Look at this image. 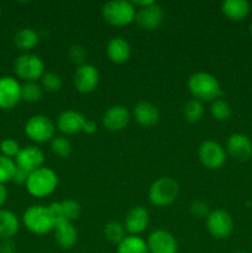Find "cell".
Instances as JSON below:
<instances>
[{
    "label": "cell",
    "mask_w": 252,
    "mask_h": 253,
    "mask_svg": "<svg viewBox=\"0 0 252 253\" xmlns=\"http://www.w3.org/2000/svg\"><path fill=\"white\" fill-rule=\"evenodd\" d=\"M188 88L197 100H216L222 94L220 84L214 76L205 72H197L188 79Z\"/></svg>",
    "instance_id": "cell-1"
},
{
    "label": "cell",
    "mask_w": 252,
    "mask_h": 253,
    "mask_svg": "<svg viewBox=\"0 0 252 253\" xmlns=\"http://www.w3.org/2000/svg\"><path fill=\"white\" fill-rule=\"evenodd\" d=\"M25 227L32 234L44 235L54 230L57 225V220L52 215L48 207L44 205H32L22 216Z\"/></svg>",
    "instance_id": "cell-2"
},
{
    "label": "cell",
    "mask_w": 252,
    "mask_h": 253,
    "mask_svg": "<svg viewBox=\"0 0 252 253\" xmlns=\"http://www.w3.org/2000/svg\"><path fill=\"white\" fill-rule=\"evenodd\" d=\"M25 185L32 197L43 198L54 192L58 185V177L51 168L42 167L30 173Z\"/></svg>",
    "instance_id": "cell-3"
},
{
    "label": "cell",
    "mask_w": 252,
    "mask_h": 253,
    "mask_svg": "<svg viewBox=\"0 0 252 253\" xmlns=\"http://www.w3.org/2000/svg\"><path fill=\"white\" fill-rule=\"evenodd\" d=\"M101 14L108 24L114 26H125L135 20L136 10L132 2L125 0H113L104 4Z\"/></svg>",
    "instance_id": "cell-4"
},
{
    "label": "cell",
    "mask_w": 252,
    "mask_h": 253,
    "mask_svg": "<svg viewBox=\"0 0 252 253\" xmlns=\"http://www.w3.org/2000/svg\"><path fill=\"white\" fill-rule=\"evenodd\" d=\"M178 193V183L169 177H162L151 185L148 198L155 207H167L177 199Z\"/></svg>",
    "instance_id": "cell-5"
},
{
    "label": "cell",
    "mask_w": 252,
    "mask_h": 253,
    "mask_svg": "<svg viewBox=\"0 0 252 253\" xmlns=\"http://www.w3.org/2000/svg\"><path fill=\"white\" fill-rule=\"evenodd\" d=\"M14 68L19 78L26 82H36L43 76L44 64L36 54L24 53L17 57Z\"/></svg>",
    "instance_id": "cell-6"
},
{
    "label": "cell",
    "mask_w": 252,
    "mask_h": 253,
    "mask_svg": "<svg viewBox=\"0 0 252 253\" xmlns=\"http://www.w3.org/2000/svg\"><path fill=\"white\" fill-rule=\"evenodd\" d=\"M54 127L51 119L44 115H35L27 120L25 125V133L30 140L37 143H43L54 137Z\"/></svg>",
    "instance_id": "cell-7"
},
{
    "label": "cell",
    "mask_w": 252,
    "mask_h": 253,
    "mask_svg": "<svg viewBox=\"0 0 252 253\" xmlns=\"http://www.w3.org/2000/svg\"><path fill=\"white\" fill-rule=\"evenodd\" d=\"M207 226L210 235L215 239H226L234 230V221L225 210H214L207 217Z\"/></svg>",
    "instance_id": "cell-8"
},
{
    "label": "cell",
    "mask_w": 252,
    "mask_h": 253,
    "mask_svg": "<svg viewBox=\"0 0 252 253\" xmlns=\"http://www.w3.org/2000/svg\"><path fill=\"white\" fill-rule=\"evenodd\" d=\"M198 155L202 165L209 169H217L226 161V152L224 147L215 141H204L200 145Z\"/></svg>",
    "instance_id": "cell-9"
},
{
    "label": "cell",
    "mask_w": 252,
    "mask_h": 253,
    "mask_svg": "<svg viewBox=\"0 0 252 253\" xmlns=\"http://www.w3.org/2000/svg\"><path fill=\"white\" fill-rule=\"evenodd\" d=\"M21 100V85L12 77H0V109L10 110Z\"/></svg>",
    "instance_id": "cell-10"
},
{
    "label": "cell",
    "mask_w": 252,
    "mask_h": 253,
    "mask_svg": "<svg viewBox=\"0 0 252 253\" xmlns=\"http://www.w3.org/2000/svg\"><path fill=\"white\" fill-rule=\"evenodd\" d=\"M73 83L79 93H91L99 83V72L93 64H81L73 77Z\"/></svg>",
    "instance_id": "cell-11"
},
{
    "label": "cell",
    "mask_w": 252,
    "mask_h": 253,
    "mask_svg": "<svg viewBox=\"0 0 252 253\" xmlns=\"http://www.w3.org/2000/svg\"><path fill=\"white\" fill-rule=\"evenodd\" d=\"M148 253H177L178 244L170 232L166 230H156L147 239Z\"/></svg>",
    "instance_id": "cell-12"
},
{
    "label": "cell",
    "mask_w": 252,
    "mask_h": 253,
    "mask_svg": "<svg viewBox=\"0 0 252 253\" xmlns=\"http://www.w3.org/2000/svg\"><path fill=\"white\" fill-rule=\"evenodd\" d=\"M226 151L232 160L237 162H245L249 161L252 156V142L246 135L234 133L227 140Z\"/></svg>",
    "instance_id": "cell-13"
},
{
    "label": "cell",
    "mask_w": 252,
    "mask_h": 253,
    "mask_svg": "<svg viewBox=\"0 0 252 253\" xmlns=\"http://www.w3.org/2000/svg\"><path fill=\"white\" fill-rule=\"evenodd\" d=\"M43 161V153L40 148L35 147V146H27V147L21 148L19 155L15 158V163H16L17 167L22 168V169L29 173H32L42 168Z\"/></svg>",
    "instance_id": "cell-14"
},
{
    "label": "cell",
    "mask_w": 252,
    "mask_h": 253,
    "mask_svg": "<svg viewBox=\"0 0 252 253\" xmlns=\"http://www.w3.org/2000/svg\"><path fill=\"white\" fill-rule=\"evenodd\" d=\"M136 22L141 29L146 31H153L161 26L163 21V10L158 4H152L151 6L138 9L135 16Z\"/></svg>",
    "instance_id": "cell-15"
},
{
    "label": "cell",
    "mask_w": 252,
    "mask_h": 253,
    "mask_svg": "<svg viewBox=\"0 0 252 253\" xmlns=\"http://www.w3.org/2000/svg\"><path fill=\"white\" fill-rule=\"evenodd\" d=\"M130 113L127 108L123 105H115L109 108L103 116V125L109 131H120L130 123Z\"/></svg>",
    "instance_id": "cell-16"
},
{
    "label": "cell",
    "mask_w": 252,
    "mask_h": 253,
    "mask_svg": "<svg viewBox=\"0 0 252 253\" xmlns=\"http://www.w3.org/2000/svg\"><path fill=\"white\" fill-rule=\"evenodd\" d=\"M85 118L83 114L74 110H67L59 115L57 121V127L61 132L74 135L83 131V126L85 124Z\"/></svg>",
    "instance_id": "cell-17"
},
{
    "label": "cell",
    "mask_w": 252,
    "mask_h": 253,
    "mask_svg": "<svg viewBox=\"0 0 252 253\" xmlns=\"http://www.w3.org/2000/svg\"><path fill=\"white\" fill-rule=\"evenodd\" d=\"M148 211L143 207H135L128 211L125 219V230L131 235H138L146 230L148 225Z\"/></svg>",
    "instance_id": "cell-18"
},
{
    "label": "cell",
    "mask_w": 252,
    "mask_h": 253,
    "mask_svg": "<svg viewBox=\"0 0 252 253\" xmlns=\"http://www.w3.org/2000/svg\"><path fill=\"white\" fill-rule=\"evenodd\" d=\"M54 240L61 249L69 250L78 241V232L72 222L61 221L54 227Z\"/></svg>",
    "instance_id": "cell-19"
},
{
    "label": "cell",
    "mask_w": 252,
    "mask_h": 253,
    "mask_svg": "<svg viewBox=\"0 0 252 253\" xmlns=\"http://www.w3.org/2000/svg\"><path fill=\"white\" fill-rule=\"evenodd\" d=\"M130 44L123 37H114L108 42L106 46V54L113 63L121 64L125 63L130 58Z\"/></svg>",
    "instance_id": "cell-20"
},
{
    "label": "cell",
    "mask_w": 252,
    "mask_h": 253,
    "mask_svg": "<svg viewBox=\"0 0 252 253\" xmlns=\"http://www.w3.org/2000/svg\"><path fill=\"white\" fill-rule=\"evenodd\" d=\"M133 116L140 125L150 127L158 123L160 113H158L156 105L147 103V101H141V103L136 104L133 108Z\"/></svg>",
    "instance_id": "cell-21"
},
{
    "label": "cell",
    "mask_w": 252,
    "mask_h": 253,
    "mask_svg": "<svg viewBox=\"0 0 252 253\" xmlns=\"http://www.w3.org/2000/svg\"><path fill=\"white\" fill-rule=\"evenodd\" d=\"M20 227L19 219L10 210L0 209V240H11Z\"/></svg>",
    "instance_id": "cell-22"
},
{
    "label": "cell",
    "mask_w": 252,
    "mask_h": 253,
    "mask_svg": "<svg viewBox=\"0 0 252 253\" xmlns=\"http://www.w3.org/2000/svg\"><path fill=\"white\" fill-rule=\"evenodd\" d=\"M250 4L246 0H225L221 10L226 17L234 21H241L250 14Z\"/></svg>",
    "instance_id": "cell-23"
},
{
    "label": "cell",
    "mask_w": 252,
    "mask_h": 253,
    "mask_svg": "<svg viewBox=\"0 0 252 253\" xmlns=\"http://www.w3.org/2000/svg\"><path fill=\"white\" fill-rule=\"evenodd\" d=\"M40 36L35 30L21 29L14 37V43L21 51H30L39 43Z\"/></svg>",
    "instance_id": "cell-24"
},
{
    "label": "cell",
    "mask_w": 252,
    "mask_h": 253,
    "mask_svg": "<svg viewBox=\"0 0 252 253\" xmlns=\"http://www.w3.org/2000/svg\"><path fill=\"white\" fill-rule=\"evenodd\" d=\"M118 253H148L147 244L141 237L130 235L118 245Z\"/></svg>",
    "instance_id": "cell-25"
},
{
    "label": "cell",
    "mask_w": 252,
    "mask_h": 253,
    "mask_svg": "<svg viewBox=\"0 0 252 253\" xmlns=\"http://www.w3.org/2000/svg\"><path fill=\"white\" fill-rule=\"evenodd\" d=\"M59 208H61L62 217H63L64 221L72 222L73 220L78 219L79 215H81V205L73 199L59 202Z\"/></svg>",
    "instance_id": "cell-26"
},
{
    "label": "cell",
    "mask_w": 252,
    "mask_h": 253,
    "mask_svg": "<svg viewBox=\"0 0 252 253\" xmlns=\"http://www.w3.org/2000/svg\"><path fill=\"white\" fill-rule=\"evenodd\" d=\"M42 98V89L35 82H26L21 85V100L26 103H37Z\"/></svg>",
    "instance_id": "cell-27"
},
{
    "label": "cell",
    "mask_w": 252,
    "mask_h": 253,
    "mask_svg": "<svg viewBox=\"0 0 252 253\" xmlns=\"http://www.w3.org/2000/svg\"><path fill=\"white\" fill-rule=\"evenodd\" d=\"M204 108L197 99H192L184 106V118L188 123H198L203 118Z\"/></svg>",
    "instance_id": "cell-28"
},
{
    "label": "cell",
    "mask_w": 252,
    "mask_h": 253,
    "mask_svg": "<svg viewBox=\"0 0 252 253\" xmlns=\"http://www.w3.org/2000/svg\"><path fill=\"white\" fill-rule=\"evenodd\" d=\"M210 113L215 120L226 121L231 116V106L229 105L227 101L222 100V99H216L212 101L211 106H210Z\"/></svg>",
    "instance_id": "cell-29"
},
{
    "label": "cell",
    "mask_w": 252,
    "mask_h": 253,
    "mask_svg": "<svg viewBox=\"0 0 252 253\" xmlns=\"http://www.w3.org/2000/svg\"><path fill=\"white\" fill-rule=\"evenodd\" d=\"M16 170V163L9 157L0 155V184L12 180Z\"/></svg>",
    "instance_id": "cell-30"
},
{
    "label": "cell",
    "mask_w": 252,
    "mask_h": 253,
    "mask_svg": "<svg viewBox=\"0 0 252 253\" xmlns=\"http://www.w3.org/2000/svg\"><path fill=\"white\" fill-rule=\"evenodd\" d=\"M104 235H105L106 240L113 244H120L124 239H125V227L119 222H109L104 229Z\"/></svg>",
    "instance_id": "cell-31"
},
{
    "label": "cell",
    "mask_w": 252,
    "mask_h": 253,
    "mask_svg": "<svg viewBox=\"0 0 252 253\" xmlns=\"http://www.w3.org/2000/svg\"><path fill=\"white\" fill-rule=\"evenodd\" d=\"M51 150L56 156L62 158H67L72 152V145L63 136H57L51 141Z\"/></svg>",
    "instance_id": "cell-32"
},
{
    "label": "cell",
    "mask_w": 252,
    "mask_h": 253,
    "mask_svg": "<svg viewBox=\"0 0 252 253\" xmlns=\"http://www.w3.org/2000/svg\"><path fill=\"white\" fill-rule=\"evenodd\" d=\"M20 150H21V148H20L19 142L12 140V138H5V140H2L1 142H0V152H1V155L5 156V157L11 158V160L12 157L16 158Z\"/></svg>",
    "instance_id": "cell-33"
},
{
    "label": "cell",
    "mask_w": 252,
    "mask_h": 253,
    "mask_svg": "<svg viewBox=\"0 0 252 253\" xmlns=\"http://www.w3.org/2000/svg\"><path fill=\"white\" fill-rule=\"evenodd\" d=\"M42 85L46 90L54 93V91H58L62 88V79L56 73L48 72V73H44L42 76Z\"/></svg>",
    "instance_id": "cell-34"
},
{
    "label": "cell",
    "mask_w": 252,
    "mask_h": 253,
    "mask_svg": "<svg viewBox=\"0 0 252 253\" xmlns=\"http://www.w3.org/2000/svg\"><path fill=\"white\" fill-rule=\"evenodd\" d=\"M69 58L74 62V63H83L84 58L86 56V52L84 49V47H82L81 44H73V46L69 48Z\"/></svg>",
    "instance_id": "cell-35"
},
{
    "label": "cell",
    "mask_w": 252,
    "mask_h": 253,
    "mask_svg": "<svg viewBox=\"0 0 252 253\" xmlns=\"http://www.w3.org/2000/svg\"><path fill=\"white\" fill-rule=\"evenodd\" d=\"M190 212H192L193 216L198 217V219H202V217L207 216L208 215V207L205 203L199 202H193L192 205H190Z\"/></svg>",
    "instance_id": "cell-36"
},
{
    "label": "cell",
    "mask_w": 252,
    "mask_h": 253,
    "mask_svg": "<svg viewBox=\"0 0 252 253\" xmlns=\"http://www.w3.org/2000/svg\"><path fill=\"white\" fill-rule=\"evenodd\" d=\"M30 173L26 172L22 168H19L16 166V170H15L14 178H12V182L16 183V184H22V183H26L27 178H29Z\"/></svg>",
    "instance_id": "cell-37"
},
{
    "label": "cell",
    "mask_w": 252,
    "mask_h": 253,
    "mask_svg": "<svg viewBox=\"0 0 252 253\" xmlns=\"http://www.w3.org/2000/svg\"><path fill=\"white\" fill-rule=\"evenodd\" d=\"M0 253H16V246L11 240H2L0 244Z\"/></svg>",
    "instance_id": "cell-38"
},
{
    "label": "cell",
    "mask_w": 252,
    "mask_h": 253,
    "mask_svg": "<svg viewBox=\"0 0 252 253\" xmlns=\"http://www.w3.org/2000/svg\"><path fill=\"white\" fill-rule=\"evenodd\" d=\"M96 124L94 123V121H90V120H86L85 124H84L83 126V131L85 133H89V135H93V133L96 132Z\"/></svg>",
    "instance_id": "cell-39"
},
{
    "label": "cell",
    "mask_w": 252,
    "mask_h": 253,
    "mask_svg": "<svg viewBox=\"0 0 252 253\" xmlns=\"http://www.w3.org/2000/svg\"><path fill=\"white\" fill-rule=\"evenodd\" d=\"M133 6H138L140 9H143V7L151 6L152 4H155L153 0H133L132 1Z\"/></svg>",
    "instance_id": "cell-40"
},
{
    "label": "cell",
    "mask_w": 252,
    "mask_h": 253,
    "mask_svg": "<svg viewBox=\"0 0 252 253\" xmlns=\"http://www.w3.org/2000/svg\"><path fill=\"white\" fill-rule=\"evenodd\" d=\"M7 200V190L4 187V184H0V208L6 203Z\"/></svg>",
    "instance_id": "cell-41"
},
{
    "label": "cell",
    "mask_w": 252,
    "mask_h": 253,
    "mask_svg": "<svg viewBox=\"0 0 252 253\" xmlns=\"http://www.w3.org/2000/svg\"><path fill=\"white\" fill-rule=\"evenodd\" d=\"M250 32H251V36H252V22H251V27H250Z\"/></svg>",
    "instance_id": "cell-42"
},
{
    "label": "cell",
    "mask_w": 252,
    "mask_h": 253,
    "mask_svg": "<svg viewBox=\"0 0 252 253\" xmlns=\"http://www.w3.org/2000/svg\"><path fill=\"white\" fill-rule=\"evenodd\" d=\"M236 253H246V252H242V251H240V252H236Z\"/></svg>",
    "instance_id": "cell-43"
},
{
    "label": "cell",
    "mask_w": 252,
    "mask_h": 253,
    "mask_svg": "<svg viewBox=\"0 0 252 253\" xmlns=\"http://www.w3.org/2000/svg\"><path fill=\"white\" fill-rule=\"evenodd\" d=\"M0 15H1V9H0Z\"/></svg>",
    "instance_id": "cell-44"
}]
</instances>
